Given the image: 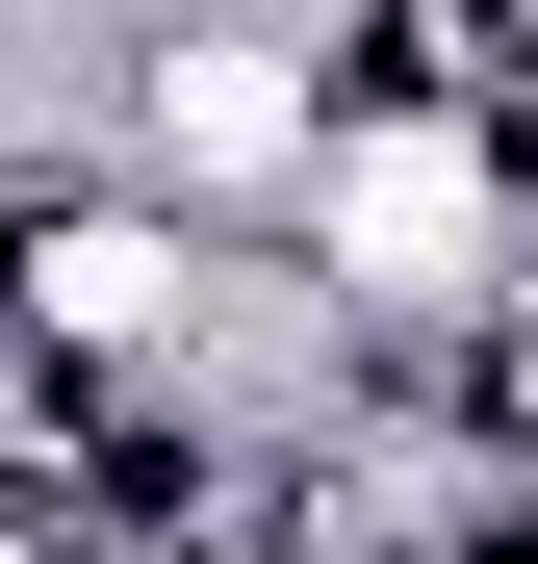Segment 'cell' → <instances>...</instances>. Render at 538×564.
I'll return each mask as SVG.
<instances>
[{"label": "cell", "mask_w": 538, "mask_h": 564, "mask_svg": "<svg viewBox=\"0 0 538 564\" xmlns=\"http://www.w3.org/2000/svg\"><path fill=\"white\" fill-rule=\"evenodd\" d=\"M77 129H103L179 231H283V180L333 129V52H308V0H129L103 77H77Z\"/></svg>", "instance_id": "cell-1"}, {"label": "cell", "mask_w": 538, "mask_h": 564, "mask_svg": "<svg viewBox=\"0 0 538 564\" xmlns=\"http://www.w3.org/2000/svg\"><path fill=\"white\" fill-rule=\"evenodd\" d=\"M513 231H538V206H513V129H487V104H333V129H308V180H283V257H308L385 359L462 308Z\"/></svg>", "instance_id": "cell-2"}]
</instances>
